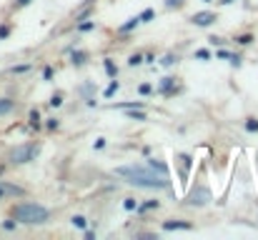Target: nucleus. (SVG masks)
<instances>
[{
  "instance_id": "f257e3e1",
  "label": "nucleus",
  "mask_w": 258,
  "mask_h": 240,
  "mask_svg": "<svg viewBox=\"0 0 258 240\" xmlns=\"http://www.w3.org/2000/svg\"><path fill=\"white\" fill-rule=\"evenodd\" d=\"M116 175L126 178L130 185L143 188V190H166V188L171 185L168 178L158 175V173L151 170L148 165H123V168H116Z\"/></svg>"
},
{
  "instance_id": "f03ea898",
  "label": "nucleus",
  "mask_w": 258,
  "mask_h": 240,
  "mask_svg": "<svg viewBox=\"0 0 258 240\" xmlns=\"http://www.w3.org/2000/svg\"><path fill=\"white\" fill-rule=\"evenodd\" d=\"M10 218H15L18 225H45L50 220V210L38 203H15L10 208Z\"/></svg>"
},
{
  "instance_id": "7ed1b4c3",
  "label": "nucleus",
  "mask_w": 258,
  "mask_h": 240,
  "mask_svg": "<svg viewBox=\"0 0 258 240\" xmlns=\"http://www.w3.org/2000/svg\"><path fill=\"white\" fill-rule=\"evenodd\" d=\"M41 153V145L38 143H23V145H15L10 153H8V163L10 165H25V163H33Z\"/></svg>"
},
{
  "instance_id": "20e7f679",
  "label": "nucleus",
  "mask_w": 258,
  "mask_h": 240,
  "mask_svg": "<svg viewBox=\"0 0 258 240\" xmlns=\"http://www.w3.org/2000/svg\"><path fill=\"white\" fill-rule=\"evenodd\" d=\"M218 20V15L213 13V10H201V13H193L191 15V23L196 25V28H208V25H213Z\"/></svg>"
},
{
  "instance_id": "39448f33",
  "label": "nucleus",
  "mask_w": 258,
  "mask_h": 240,
  "mask_svg": "<svg viewBox=\"0 0 258 240\" xmlns=\"http://www.w3.org/2000/svg\"><path fill=\"white\" fill-rule=\"evenodd\" d=\"M208 200H211V190L203 188V185H201L198 190H193V193L186 195V203H188V205H206Z\"/></svg>"
},
{
  "instance_id": "423d86ee",
  "label": "nucleus",
  "mask_w": 258,
  "mask_h": 240,
  "mask_svg": "<svg viewBox=\"0 0 258 240\" xmlns=\"http://www.w3.org/2000/svg\"><path fill=\"white\" fill-rule=\"evenodd\" d=\"M161 228H163L166 233H171V230H193V223L180 220V218H173V220H163Z\"/></svg>"
},
{
  "instance_id": "0eeeda50",
  "label": "nucleus",
  "mask_w": 258,
  "mask_h": 240,
  "mask_svg": "<svg viewBox=\"0 0 258 240\" xmlns=\"http://www.w3.org/2000/svg\"><path fill=\"white\" fill-rule=\"evenodd\" d=\"M158 93H161V95H166V98H171V95H175V93H178V88H175V78H173V75H168V78H163V80H161Z\"/></svg>"
},
{
  "instance_id": "6e6552de",
  "label": "nucleus",
  "mask_w": 258,
  "mask_h": 240,
  "mask_svg": "<svg viewBox=\"0 0 258 240\" xmlns=\"http://www.w3.org/2000/svg\"><path fill=\"white\" fill-rule=\"evenodd\" d=\"M148 168H151V170H156L158 175L168 178V165L163 163V160H158V158H151V160H148Z\"/></svg>"
},
{
  "instance_id": "1a4fd4ad",
  "label": "nucleus",
  "mask_w": 258,
  "mask_h": 240,
  "mask_svg": "<svg viewBox=\"0 0 258 240\" xmlns=\"http://www.w3.org/2000/svg\"><path fill=\"white\" fill-rule=\"evenodd\" d=\"M28 125H30V130H41V128H43L41 113H38V110H30V113H28Z\"/></svg>"
},
{
  "instance_id": "9d476101",
  "label": "nucleus",
  "mask_w": 258,
  "mask_h": 240,
  "mask_svg": "<svg viewBox=\"0 0 258 240\" xmlns=\"http://www.w3.org/2000/svg\"><path fill=\"white\" fill-rule=\"evenodd\" d=\"M103 68H105V75L108 78H118V65L113 58H103Z\"/></svg>"
},
{
  "instance_id": "9b49d317",
  "label": "nucleus",
  "mask_w": 258,
  "mask_h": 240,
  "mask_svg": "<svg viewBox=\"0 0 258 240\" xmlns=\"http://www.w3.org/2000/svg\"><path fill=\"white\" fill-rule=\"evenodd\" d=\"M13 110H15V100L13 98H0V118L10 115Z\"/></svg>"
},
{
  "instance_id": "f8f14e48",
  "label": "nucleus",
  "mask_w": 258,
  "mask_h": 240,
  "mask_svg": "<svg viewBox=\"0 0 258 240\" xmlns=\"http://www.w3.org/2000/svg\"><path fill=\"white\" fill-rule=\"evenodd\" d=\"M86 60H88V53H86V50H73V53H70V63L76 65V68L86 65Z\"/></svg>"
},
{
  "instance_id": "ddd939ff",
  "label": "nucleus",
  "mask_w": 258,
  "mask_h": 240,
  "mask_svg": "<svg viewBox=\"0 0 258 240\" xmlns=\"http://www.w3.org/2000/svg\"><path fill=\"white\" fill-rule=\"evenodd\" d=\"M138 25H140V18L135 15V18H130L128 23H123V25H118V33H121V35H126V33H130V30H135Z\"/></svg>"
},
{
  "instance_id": "4468645a",
  "label": "nucleus",
  "mask_w": 258,
  "mask_h": 240,
  "mask_svg": "<svg viewBox=\"0 0 258 240\" xmlns=\"http://www.w3.org/2000/svg\"><path fill=\"white\" fill-rule=\"evenodd\" d=\"M161 208V203H158V200H145V203H138V213H148V210H158Z\"/></svg>"
},
{
  "instance_id": "2eb2a0df",
  "label": "nucleus",
  "mask_w": 258,
  "mask_h": 240,
  "mask_svg": "<svg viewBox=\"0 0 258 240\" xmlns=\"http://www.w3.org/2000/svg\"><path fill=\"white\" fill-rule=\"evenodd\" d=\"M93 15H95V8H93V5H83V8H81V13H76V23L88 20V18H93Z\"/></svg>"
},
{
  "instance_id": "dca6fc26",
  "label": "nucleus",
  "mask_w": 258,
  "mask_h": 240,
  "mask_svg": "<svg viewBox=\"0 0 258 240\" xmlns=\"http://www.w3.org/2000/svg\"><path fill=\"white\" fill-rule=\"evenodd\" d=\"M118 90H121V83H118L116 78H110V85H108V88L103 90V98H113V95H116Z\"/></svg>"
},
{
  "instance_id": "f3484780",
  "label": "nucleus",
  "mask_w": 258,
  "mask_h": 240,
  "mask_svg": "<svg viewBox=\"0 0 258 240\" xmlns=\"http://www.w3.org/2000/svg\"><path fill=\"white\" fill-rule=\"evenodd\" d=\"M70 223H73V228H78V230H86V228H88V220H86L83 215H73Z\"/></svg>"
},
{
  "instance_id": "a211bd4d",
  "label": "nucleus",
  "mask_w": 258,
  "mask_h": 240,
  "mask_svg": "<svg viewBox=\"0 0 258 240\" xmlns=\"http://www.w3.org/2000/svg\"><path fill=\"white\" fill-rule=\"evenodd\" d=\"M90 30H95V20H81L78 23V33H90Z\"/></svg>"
},
{
  "instance_id": "6ab92c4d",
  "label": "nucleus",
  "mask_w": 258,
  "mask_h": 240,
  "mask_svg": "<svg viewBox=\"0 0 258 240\" xmlns=\"http://www.w3.org/2000/svg\"><path fill=\"white\" fill-rule=\"evenodd\" d=\"M138 18H140V23H151V20L156 18V10H153V8H145Z\"/></svg>"
},
{
  "instance_id": "aec40b11",
  "label": "nucleus",
  "mask_w": 258,
  "mask_h": 240,
  "mask_svg": "<svg viewBox=\"0 0 258 240\" xmlns=\"http://www.w3.org/2000/svg\"><path fill=\"white\" fill-rule=\"evenodd\" d=\"M243 128H246L248 133H258V118H248L246 123H243Z\"/></svg>"
},
{
  "instance_id": "412c9836",
  "label": "nucleus",
  "mask_w": 258,
  "mask_h": 240,
  "mask_svg": "<svg viewBox=\"0 0 258 240\" xmlns=\"http://www.w3.org/2000/svg\"><path fill=\"white\" fill-rule=\"evenodd\" d=\"M236 43H238V45H251V43H253V35H251V33L236 35Z\"/></svg>"
},
{
  "instance_id": "4be33fe9",
  "label": "nucleus",
  "mask_w": 258,
  "mask_h": 240,
  "mask_svg": "<svg viewBox=\"0 0 258 240\" xmlns=\"http://www.w3.org/2000/svg\"><path fill=\"white\" fill-rule=\"evenodd\" d=\"M48 105H50V108H60V105H63V93H53L50 100H48Z\"/></svg>"
},
{
  "instance_id": "5701e85b",
  "label": "nucleus",
  "mask_w": 258,
  "mask_h": 240,
  "mask_svg": "<svg viewBox=\"0 0 258 240\" xmlns=\"http://www.w3.org/2000/svg\"><path fill=\"white\" fill-rule=\"evenodd\" d=\"M0 228H3L5 233H13V230L18 228V220H15V218H10V220H3V225H0Z\"/></svg>"
},
{
  "instance_id": "b1692460",
  "label": "nucleus",
  "mask_w": 258,
  "mask_h": 240,
  "mask_svg": "<svg viewBox=\"0 0 258 240\" xmlns=\"http://www.w3.org/2000/svg\"><path fill=\"white\" fill-rule=\"evenodd\" d=\"M60 128V120L58 118H48L45 120V130H58Z\"/></svg>"
},
{
  "instance_id": "393cba45",
  "label": "nucleus",
  "mask_w": 258,
  "mask_h": 240,
  "mask_svg": "<svg viewBox=\"0 0 258 240\" xmlns=\"http://www.w3.org/2000/svg\"><path fill=\"white\" fill-rule=\"evenodd\" d=\"M123 208L133 213V210L138 208V200H135V198H126V200H123Z\"/></svg>"
},
{
  "instance_id": "a878e982",
  "label": "nucleus",
  "mask_w": 258,
  "mask_h": 240,
  "mask_svg": "<svg viewBox=\"0 0 258 240\" xmlns=\"http://www.w3.org/2000/svg\"><path fill=\"white\" fill-rule=\"evenodd\" d=\"M128 65H130V68H135V65H143V55H140V53H133V55L128 58Z\"/></svg>"
},
{
  "instance_id": "bb28decb",
  "label": "nucleus",
  "mask_w": 258,
  "mask_h": 240,
  "mask_svg": "<svg viewBox=\"0 0 258 240\" xmlns=\"http://www.w3.org/2000/svg\"><path fill=\"white\" fill-rule=\"evenodd\" d=\"M138 93H140V95H151V93H153V85H151V83H140V85H138Z\"/></svg>"
},
{
  "instance_id": "cd10ccee",
  "label": "nucleus",
  "mask_w": 258,
  "mask_h": 240,
  "mask_svg": "<svg viewBox=\"0 0 258 240\" xmlns=\"http://www.w3.org/2000/svg\"><path fill=\"white\" fill-rule=\"evenodd\" d=\"M28 70H30V65H28V63H25V65H13V68H10V73H13V75H23V73H28Z\"/></svg>"
},
{
  "instance_id": "c85d7f7f",
  "label": "nucleus",
  "mask_w": 258,
  "mask_h": 240,
  "mask_svg": "<svg viewBox=\"0 0 258 240\" xmlns=\"http://www.w3.org/2000/svg\"><path fill=\"white\" fill-rule=\"evenodd\" d=\"M161 63H163L166 68H171V65H175V63H178V55H173V53H171V55H166Z\"/></svg>"
},
{
  "instance_id": "c756f323",
  "label": "nucleus",
  "mask_w": 258,
  "mask_h": 240,
  "mask_svg": "<svg viewBox=\"0 0 258 240\" xmlns=\"http://www.w3.org/2000/svg\"><path fill=\"white\" fill-rule=\"evenodd\" d=\"M10 33H13V28H10V25H5V23L0 25V40H5V38H8Z\"/></svg>"
},
{
  "instance_id": "7c9ffc66",
  "label": "nucleus",
  "mask_w": 258,
  "mask_h": 240,
  "mask_svg": "<svg viewBox=\"0 0 258 240\" xmlns=\"http://www.w3.org/2000/svg\"><path fill=\"white\" fill-rule=\"evenodd\" d=\"M186 0H166V8H183Z\"/></svg>"
},
{
  "instance_id": "2f4dec72",
  "label": "nucleus",
  "mask_w": 258,
  "mask_h": 240,
  "mask_svg": "<svg viewBox=\"0 0 258 240\" xmlns=\"http://www.w3.org/2000/svg\"><path fill=\"white\" fill-rule=\"evenodd\" d=\"M196 58H198V60H208V58H211V50L201 48V50H196Z\"/></svg>"
},
{
  "instance_id": "473e14b6",
  "label": "nucleus",
  "mask_w": 258,
  "mask_h": 240,
  "mask_svg": "<svg viewBox=\"0 0 258 240\" xmlns=\"http://www.w3.org/2000/svg\"><path fill=\"white\" fill-rule=\"evenodd\" d=\"M228 60H231V65H236V68H241V55H228Z\"/></svg>"
},
{
  "instance_id": "72a5a7b5",
  "label": "nucleus",
  "mask_w": 258,
  "mask_h": 240,
  "mask_svg": "<svg viewBox=\"0 0 258 240\" xmlns=\"http://www.w3.org/2000/svg\"><path fill=\"white\" fill-rule=\"evenodd\" d=\"M93 148H95V150H103V148H105V138H98V140L93 143Z\"/></svg>"
},
{
  "instance_id": "f704fd0d",
  "label": "nucleus",
  "mask_w": 258,
  "mask_h": 240,
  "mask_svg": "<svg viewBox=\"0 0 258 240\" xmlns=\"http://www.w3.org/2000/svg\"><path fill=\"white\" fill-rule=\"evenodd\" d=\"M208 40H211V45H223V38H215V35H211Z\"/></svg>"
},
{
  "instance_id": "c9c22d12",
  "label": "nucleus",
  "mask_w": 258,
  "mask_h": 240,
  "mask_svg": "<svg viewBox=\"0 0 258 240\" xmlns=\"http://www.w3.org/2000/svg\"><path fill=\"white\" fill-rule=\"evenodd\" d=\"M53 78V68H43V80H50Z\"/></svg>"
},
{
  "instance_id": "e433bc0d",
  "label": "nucleus",
  "mask_w": 258,
  "mask_h": 240,
  "mask_svg": "<svg viewBox=\"0 0 258 240\" xmlns=\"http://www.w3.org/2000/svg\"><path fill=\"white\" fill-rule=\"evenodd\" d=\"M30 3V0H15V8H25Z\"/></svg>"
},
{
  "instance_id": "4c0bfd02",
  "label": "nucleus",
  "mask_w": 258,
  "mask_h": 240,
  "mask_svg": "<svg viewBox=\"0 0 258 240\" xmlns=\"http://www.w3.org/2000/svg\"><path fill=\"white\" fill-rule=\"evenodd\" d=\"M153 60H156V55H153V53H148V55L143 58V63H153Z\"/></svg>"
},
{
  "instance_id": "58836bf2",
  "label": "nucleus",
  "mask_w": 258,
  "mask_h": 240,
  "mask_svg": "<svg viewBox=\"0 0 258 240\" xmlns=\"http://www.w3.org/2000/svg\"><path fill=\"white\" fill-rule=\"evenodd\" d=\"M233 0H218V5H231Z\"/></svg>"
},
{
  "instance_id": "ea45409f",
  "label": "nucleus",
  "mask_w": 258,
  "mask_h": 240,
  "mask_svg": "<svg viewBox=\"0 0 258 240\" xmlns=\"http://www.w3.org/2000/svg\"><path fill=\"white\" fill-rule=\"evenodd\" d=\"M3 198H8V195H5V190H3V188H0V200H3Z\"/></svg>"
},
{
  "instance_id": "a19ab883",
  "label": "nucleus",
  "mask_w": 258,
  "mask_h": 240,
  "mask_svg": "<svg viewBox=\"0 0 258 240\" xmlns=\"http://www.w3.org/2000/svg\"><path fill=\"white\" fill-rule=\"evenodd\" d=\"M203 3H213V0H203Z\"/></svg>"
}]
</instances>
